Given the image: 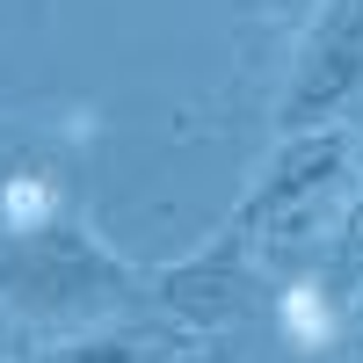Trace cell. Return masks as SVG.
I'll use <instances>...</instances> for the list:
<instances>
[{"instance_id": "cell-1", "label": "cell", "mask_w": 363, "mask_h": 363, "mask_svg": "<svg viewBox=\"0 0 363 363\" xmlns=\"http://www.w3.org/2000/svg\"><path fill=\"white\" fill-rule=\"evenodd\" d=\"M131 298H145V269L116 255L87 225V211L29 233H0V320L87 335Z\"/></svg>"}, {"instance_id": "cell-2", "label": "cell", "mask_w": 363, "mask_h": 363, "mask_svg": "<svg viewBox=\"0 0 363 363\" xmlns=\"http://www.w3.org/2000/svg\"><path fill=\"white\" fill-rule=\"evenodd\" d=\"M356 182V145L342 124H320V131H291L277 138V153H269L247 182V196L233 203V218L255 240V255L269 247V240H291V233H313L327 211H335L349 196Z\"/></svg>"}, {"instance_id": "cell-3", "label": "cell", "mask_w": 363, "mask_h": 363, "mask_svg": "<svg viewBox=\"0 0 363 363\" xmlns=\"http://www.w3.org/2000/svg\"><path fill=\"white\" fill-rule=\"evenodd\" d=\"M356 95H363V0H320V15L298 29L277 95V138L342 124Z\"/></svg>"}, {"instance_id": "cell-4", "label": "cell", "mask_w": 363, "mask_h": 363, "mask_svg": "<svg viewBox=\"0 0 363 363\" xmlns=\"http://www.w3.org/2000/svg\"><path fill=\"white\" fill-rule=\"evenodd\" d=\"M247 284H255V240L240 225H218L203 247L145 269V298L167 306L174 327H189V335H218V327H233L240 306H247Z\"/></svg>"}, {"instance_id": "cell-5", "label": "cell", "mask_w": 363, "mask_h": 363, "mask_svg": "<svg viewBox=\"0 0 363 363\" xmlns=\"http://www.w3.org/2000/svg\"><path fill=\"white\" fill-rule=\"evenodd\" d=\"M73 211H80V196L58 160H15L8 182H0V233H29V225L73 218Z\"/></svg>"}, {"instance_id": "cell-6", "label": "cell", "mask_w": 363, "mask_h": 363, "mask_svg": "<svg viewBox=\"0 0 363 363\" xmlns=\"http://www.w3.org/2000/svg\"><path fill=\"white\" fill-rule=\"evenodd\" d=\"M306 284H313L320 298H335V306L349 313V298H356V284H363V182L349 189L342 218L327 225L320 255H313V269H306Z\"/></svg>"}, {"instance_id": "cell-7", "label": "cell", "mask_w": 363, "mask_h": 363, "mask_svg": "<svg viewBox=\"0 0 363 363\" xmlns=\"http://www.w3.org/2000/svg\"><path fill=\"white\" fill-rule=\"evenodd\" d=\"M277 320H284V342H291V349H327V342H335L342 327H349V313L335 306V298H320L306 277H298V284L284 291Z\"/></svg>"}, {"instance_id": "cell-8", "label": "cell", "mask_w": 363, "mask_h": 363, "mask_svg": "<svg viewBox=\"0 0 363 363\" xmlns=\"http://www.w3.org/2000/svg\"><path fill=\"white\" fill-rule=\"evenodd\" d=\"M145 356H153V335H102V327H87V335H58L15 363H145Z\"/></svg>"}, {"instance_id": "cell-9", "label": "cell", "mask_w": 363, "mask_h": 363, "mask_svg": "<svg viewBox=\"0 0 363 363\" xmlns=\"http://www.w3.org/2000/svg\"><path fill=\"white\" fill-rule=\"evenodd\" d=\"M269 15H277V29H306L320 15V0H269Z\"/></svg>"}, {"instance_id": "cell-10", "label": "cell", "mask_w": 363, "mask_h": 363, "mask_svg": "<svg viewBox=\"0 0 363 363\" xmlns=\"http://www.w3.org/2000/svg\"><path fill=\"white\" fill-rule=\"evenodd\" d=\"M349 335L363 342V284H356V298H349Z\"/></svg>"}, {"instance_id": "cell-11", "label": "cell", "mask_w": 363, "mask_h": 363, "mask_svg": "<svg viewBox=\"0 0 363 363\" xmlns=\"http://www.w3.org/2000/svg\"><path fill=\"white\" fill-rule=\"evenodd\" d=\"M0 356H8V320H0Z\"/></svg>"}]
</instances>
